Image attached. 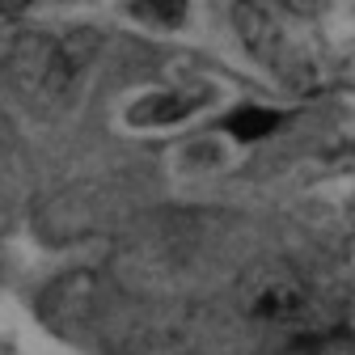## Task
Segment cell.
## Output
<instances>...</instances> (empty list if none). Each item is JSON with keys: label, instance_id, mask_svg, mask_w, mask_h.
Listing matches in <instances>:
<instances>
[{"label": "cell", "instance_id": "6da1fadb", "mask_svg": "<svg viewBox=\"0 0 355 355\" xmlns=\"http://www.w3.org/2000/svg\"><path fill=\"white\" fill-rule=\"evenodd\" d=\"M98 51L94 34H30L13 47V85L34 110H60Z\"/></svg>", "mask_w": 355, "mask_h": 355}, {"label": "cell", "instance_id": "7a4b0ae2", "mask_svg": "<svg viewBox=\"0 0 355 355\" xmlns=\"http://www.w3.org/2000/svg\"><path fill=\"white\" fill-rule=\"evenodd\" d=\"M241 313L271 330H318L334 318V304L288 266H266L241 288Z\"/></svg>", "mask_w": 355, "mask_h": 355}, {"label": "cell", "instance_id": "3957f363", "mask_svg": "<svg viewBox=\"0 0 355 355\" xmlns=\"http://www.w3.org/2000/svg\"><path fill=\"white\" fill-rule=\"evenodd\" d=\"M237 26L245 30L250 47H254L266 64H271L279 76H288V80H296V85L313 80L318 64H313V55H309V42L300 38V30H296L288 17H279V13H271V9H241V13H237Z\"/></svg>", "mask_w": 355, "mask_h": 355}, {"label": "cell", "instance_id": "277c9868", "mask_svg": "<svg viewBox=\"0 0 355 355\" xmlns=\"http://www.w3.org/2000/svg\"><path fill=\"white\" fill-rule=\"evenodd\" d=\"M279 127V114H271V110H254V106H245L241 114H233L229 119V131L237 140H262L266 131H275Z\"/></svg>", "mask_w": 355, "mask_h": 355}, {"label": "cell", "instance_id": "5b68a950", "mask_svg": "<svg viewBox=\"0 0 355 355\" xmlns=\"http://www.w3.org/2000/svg\"><path fill=\"white\" fill-rule=\"evenodd\" d=\"M148 102L161 106V110H153V114H131V123H173V119H187L199 106V98H182V94H165V98H148Z\"/></svg>", "mask_w": 355, "mask_h": 355}, {"label": "cell", "instance_id": "8992f818", "mask_svg": "<svg viewBox=\"0 0 355 355\" xmlns=\"http://www.w3.org/2000/svg\"><path fill=\"white\" fill-rule=\"evenodd\" d=\"M136 17H153V21L173 26V21H182V9H165V5H136Z\"/></svg>", "mask_w": 355, "mask_h": 355}, {"label": "cell", "instance_id": "52a82bcc", "mask_svg": "<svg viewBox=\"0 0 355 355\" xmlns=\"http://www.w3.org/2000/svg\"><path fill=\"white\" fill-rule=\"evenodd\" d=\"M0 153H5V127H0Z\"/></svg>", "mask_w": 355, "mask_h": 355}, {"label": "cell", "instance_id": "ba28073f", "mask_svg": "<svg viewBox=\"0 0 355 355\" xmlns=\"http://www.w3.org/2000/svg\"><path fill=\"white\" fill-rule=\"evenodd\" d=\"M351 216H355V199H351Z\"/></svg>", "mask_w": 355, "mask_h": 355}]
</instances>
